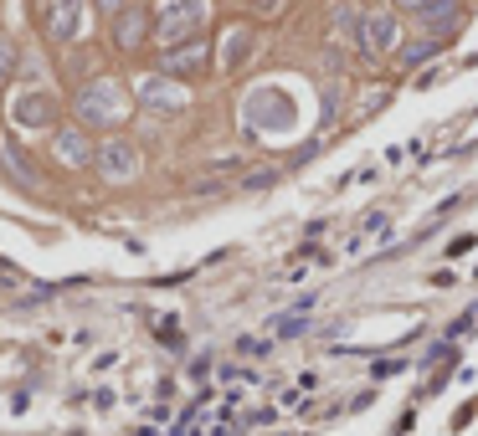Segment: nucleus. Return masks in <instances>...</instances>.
<instances>
[{
  "mask_svg": "<svg viewBox=\"0 0 478 436\" xmlns=\"http://www.w3.org/2000/svg\"><path fill=\"white\" fill-rule=\"evenodd\" d=\"M78 118H82V124H93V128L119 124V118H124V93H119L113 82H93V88H82V93H78Z\"/></svg>",
  "mask_w": 478,
  "mask_h": 436,
  "instance_id": "1",
  "label": "nucleus"
},
{
  "mask_svg": "<svg viewBox=\"0 0 478 436\" xmlns=\"http://www.w3.org/2000/svg\"><path fill=\"white\" fill-rule=\"evenodd\" d=\"M206 21V0H170L165 5V16H159V42H191L196 26Z\"/></svg>",
  "mask_w": 478,
  "mask_h": 436,
  "instance_id": "2",
  "label": "nucleus"
},
{
  "mask_svg": "<svg viewBox=\"0 0 478 436\" xmlns=\"http://www.w3.org/2000/svg\"><path fill=\"white\" fill-rule=\"evenodd\" d=\"M98 165H103V175H109V180H129V175L139 170V155H134V149H129V144H103V155H98Z\"/></svg>",
  "mask_w": 478,
  "mask_h": 436,
  "instance_id": "3",
  "label": "nucleus"
},
{
  "mask_svg": "<svg viewBox=\"0 0 478 436\" xmlns=\"http://www.w3.org/2000/svg\"><path fill=\"white\" fill-rule=\"evenodd\" d=\"M139 103H144V109H155V113H176V109H186V93L155 78V82H144V88H139Z\"/></svg>",
  "mask_w": 478,
  "mask_h": 436,
  "instance_id": "4",
  "label": "nucleus"
},
{
  "mask_svg": "<svg viewBox=\"0 0 478 436\" xmlns=\"http://www.w3.org/2000/svg\"><path fill=\"white\" fill-rule=\"evenodd\" d=\"M366 52H376V57L397 52V16H381V11L366 16Z\"/></svg>",
  "mask_w": 478,
  "mask_h": 436,
  "instance_id": "5",
  "label": "nucleus"
},
{
  "mask_svg": "<svg viewBox=\"0 0 478 436\" xmlns=\"http://www.w3.org/2000/svg\"><path fill=\"white\" fill-rule=\"evenodd\" d=\"M78 32H82V0H57L52 5V36L72 42Z\"/></svg>",
  "mask_w": 478,
  "mask_h": 436,
  "instance_id": "6",
  "label": "nucleus"
},
{
  "mask_svg": "<svg viewBox=\"0 0 478 436\" xmlns=\"http://www.w3.org/2000/svg\"><path fill=\"white\" fill-rule=\"evenodd\" d=\"M57 155H62L67 165H88L93 149H88V139H82L78 128H67V134H57Z\"/></svg>",
  "mask_w": 478,
  "mask_h": 436,
  "instance_id": "7",
  "label": "nucleus"
},
{
  "mask_svg": "<svg viewBox=\"0 0 478 436\" xmlns=\"http://www.w3.org/2000/svg\"><path fill=\"white\" fill-rule=\"evenodd\" d=\"M406 11H416V16H427V21H453L458 16V0H401Z\"/></svg>",
  "mask_w": 478,
  "mask_h": 436,
  "instance_id": "8",
  "label": "nucleus"
},
{
  "mask_svg": "<svg viewBox=\"0 0 478 436\" xmlns=\"http://www.w3.org/2000/svg\"><path fill=\"white\" fill-rule=\"evenodd\" d=\"M201 57H206V47H201V42H196V47H170V57H165V72H170V78H176V72H196V67H201Z\"/></svg>",
  "mask_w": 478,
  "mask_h": 436,
  "instance_id": "9",
  "label": "nucleus"
},
{
  "mask_svg": "<svg viewBox=\"0 0 478 436\" xmlns=\"http://www.w3.org/2000/svg\"><path fill=\"white\" fill-rule=\"evenodd\" d=\"M139 32H144V16H139V11L119 21V42H124V47H134V42H139Z\"/></svg>",
  "mask_w": 478,
  "mask_h": 436,
  "instance_id": "10",
  "label": "nucleus"
},
{
  "mask_svg": "<svg viewBox=\"0 0 478 436\" xmlns=\"http://www.w3.org/2000/svg\"><path fill=\"white\" fill-rule=\"evenodd\" d=\"M11 62H16V52H11V42L0 36V78H11Z\"/></svg>",
  "mask_w": 478,
  "mask_h": 436,
  "instance_id": "11",
  "label": "nucleus"
},
{
  "mask_svg": "<svg viewBox=\"0 0 478 436\" xmlns=\"http://www.w3.org/2000/svg\"><path fill=\"white\" fill-rule=\"evenodd\" d=\"M98 5H103V11H119V5H124V0H98Z\"/></svg>",
  "mask_w": 478,
  "mask_h": 436,
  "instance_id": "12",
  "label": "nucleus"
}]
</instances>
